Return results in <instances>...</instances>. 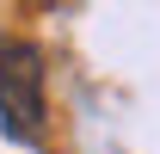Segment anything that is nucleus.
<instances>
[{
    "mask_svg": "<svg viewBox=\"0 0 160 154\" xmlns=\"http://www.w3.org/2000/svg\"><path fill=\"white\" fill-rule=\"evenodd\" d=\"M43 49L25 37L0 43V130L12 142H43Z\"/></svg>",
    "mask_w": 160,
    "mask_h": 154,
    "instance_id": "f257e3e1",
    "label": "nucleus"
}]
</instances>
